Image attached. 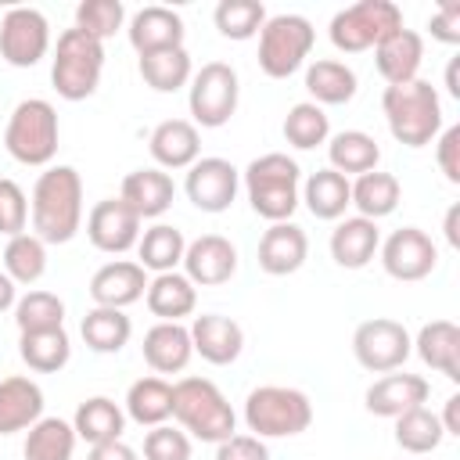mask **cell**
I'll use <instances>...</instances> for the list:
<instances>
[{
    "label": "cell",
    "mask_w": 460,
    "mask_h": 460,
    "mask_svg": "<svg viewBox=\"0 0 460 460\" xmlns=\"http://www.w3.org/2000/svg\"><path fill=\"white\" fill-rule=\"evenodd\" d=\"M32 234L43 244H68L83 226V180L72 165H50L40 172L29 198Z\"/></svg>",
    "instance_id": "6da1fadb"
},
{
    "label": "cell",
    "mask_w": 460,
    "mask_h": 460,
    "mask_svg": "<svg viewBox=\"0 0 460 460\" xmlns=\"http://www.w3.org/2000/svg\"><path fill=\"white\" fill-rule=\"evenodd\" d=\"M381 108H385V122L392 137L406 147H424L442 133V101L428 79L385 86Z\"/></svg>",
    "instance_id": "7a4b0ae2"
},
{
    "label": "cell",
    "mask_w": 460,
    "mask_h": 460,
    "mask_svg": "<svg viewBox=\"0 0 460 460\" xmlns=\"http://www.w3.org/2000/svg\"><path fill=\"white\" fill-rule=\"evenodd\" d=\"M241 176H244L248 201L262 219H270V223L291 219V212L298 208V180H302V169L295 158L270 151V155L252 158Z\"/></svg>",
    "instance_id": "3957f363"
},
{
    "label": "cell",
    "mask_w": 460,
    "mask_h": 460,
    "mask_svg": "<svg viewBox=\"0 0 460 460\" xmlns=\"http://www.w3.org/2000/svg\"><path fill=\"white\" fill-rule=\"evenodd\" d=\"M172 417L201 442H223L234 435V406L208 377H180L172 385Z\"/></svg>",
    "instance_id": "277c9868"
},
{
    "label": "cell",
    "mask_w": 460,
    "mask_h": 460,
    "mask_svg": "<svg viewBox=\"0 0 460 460\" xmlns=\"http://www.w3.org/2000/svg\"><path fill=\"white\" fill-rule=\"evenodd\" d=\"M58 111L43 97H25L14 104L7 129H4V147L14 162L22 165H50L58 155Z\"/></svg>",
    "instance_id": "5b68a950"
},
{
    "label": "cell",
    "mask_w": 460,
    "mask_h": 460,
    "mask_svg": "<svg viewBox=\"0 0 460 460\" xmlns=\"http://www.w3.org/2000/svg\"><path fill=\"white\" fill-rule=\"evenodd\" d=\"M101 72H104V43H97L93 36H86L75 25L65 29L58 36L54 61H50V83H54L58 97L86 101L101 86Z\"/></svg>",
    "instance_id": "8992f818"
},
{
    "label": "cell",
    "mask_w": 460,
    "mask_h": 460,
    "mask_svg": "<svg viewBox=\"0 0 460 460\" xmlns=\"http://www.w3.org/2000/svg\"><path fill=\"white\" fill-rule=\"evenodd\" d=\"M244 424L248 431H255V438L302 435L313 424V402L298 388L262 385V388H252L244 399Z\"/></svg>",
    "instance_id": "52a82bcc"
},
{
    "label": "cell",
    "mask_w": 460,
    "mask_h": 460,
    "mask_svg": "<svg viewBox=\"0 0 460 460\" xmlns=\"http://www.w3.org/2000/svg\"><path fill=\"white\" fill-rule=\"evenodd\" d=\"M316 43V29L302 14H273L259 29V68L270 79H288L302 68Z\"/></svg>",
    "instance_id": "ba28073f"
},
{
    "label": "cell",
    "mask_w": 460,
    "mask_h": 460,
    "mask_svg": "<svg viewBox=\"0 0 460 460\" xmlns=\"http://www.w3.org/2000/svg\"><path fill=\"white\" fill-rule=\"evenodd\" d=\"M402 29V11L392 0H359L352 7H341L331 18V43L341 54H359L377 47L385 36Z\"/></svg>",
    "instance_id": "9c48e42d"
},
{
    "label": "cell",
    "mask_w": 460,
    "mask_h": 460,
    "mask_svg": "<svg viewBox=\"0 0 460 460\" xmlns=\"http://www.w3.org/2000/svg\"><path fill=\"white\" fill-rule=\"evenodd\" d=\"M237 97H241V83L226 61H208L190 75L187 108H190L194 122L205 129L226 126L230 115L237 111Z\"/></svg>",
    "instance_id": "30bf717a"
},
{
    "label": "cell",
    "mask_w": 460,
    "mask_h": 460,
    "mask_svg": "<svg viewBox=\"0 0 460 460\" xmlns=\"http://www.w3.org/2000/svg\"><path fill=\"white\" fill-rule=\"evenodd\" d=\"M352 352H356V359H359L363 370H370V374H392V370H399L410 359L413 338H410V331L399 320L374 316V320H363L356 327Z\"/></svg>",
    "instance_id": "8fae6325"
},
{
    "label": "cell",
    "mask_w": 460,
    "mask_h": 460,
    "mask_svg": "<svg viewBox=\"0 0 460 460\" xmlns=\"http://www.w3.org/2000/svg\"><path fill=\"white\" fill-rule=\"evenodd\" d=\"M50 50V25L36 7H11L0 18V58L11 68H32Z\"/></svg>",
    "instance_id": "7c38bea8"
},
{
    "label": "cell",
    "mask_w": 460,
    "mask_h": 460,
    "mask_svg": "<svg viewBox=\"0 0 460 460\" xmlns=\"http://www.w3.org/2000/svg\"><path fill=\"white\" fill-rule=\"evenodd\" d=\"M435 262H438V248L420 226H399L381 244V266L392 280H402V284L424 280L435 270Z\"/></svg>",
    "instance_id": "4fadbf2b"
},
{
    "label": "cell",
    "mask_w": 460,
    "mask_h": 460,
    "mask_svg": "<svg viewBox=\"0 0 460 460\" xmlns=\"http://www.w3.org/2000/svg\"><path fill=\"white\" fill-rule=\"evenodd\" d=\"M237 187H241V172L226 162V158H198L190 169H187V198L194 208L201 212H226L237 198Z\"/></svg>",
    "instance_id": "5bb4252c"
},
{
    "label": "cell",
    "mask_w": 460,
    "mask_h": 460,
    "mask_svg": "<svg viewBox=\"0 0 460 460\" xmlns=\"http://www.w3.org/2000/svg\"><path fill=\"white\" fill-rule=\"evenodd\" d=\"M86 237L97 252L122 255L140 241V216L122 198H104L86 216Z\"/></svg>",
    "instance_id": "9a60e30c"
},
{
    "label": "cell",
    "mask_w": 460,
    "mask_h": 460,
    "mask_svg": "<svg viewBox=\"0 0 460 460\" xmlns=\"http://www.w3.org/2000/svg\"><path fill=\"white\" fill-rule=\"evenodd\" d=\"M183 270H187L183 277L190 284H201V288L226 284L237 273V248L223 234H201V237H194L187 244Z\"/></svg>",
    "instance_id": "2e32d148"
},
{
    "label": "cell",
    "mask_w": 460,
    "mask_h": 460,
    "mask_svg": "<svg viewBox=\"0 0 460 460\" xmlns=\"http://www.w3.org/2000/svg\"><path fill=\"white\" fill-rule=\"evenodd\" d=\"M187 331H190L194 352H198L205 363H212V367H230V363L241 356V349H244V331H241V323L230 320V316H219V313H201V316H194V323H190Z\"/></svg>",
    "instance_id": "e0dca14e"
},
{
    "label": "cell",
    "mask_w": 460,
    "mask_h": 460,
    "mask_svg": "<svg viewBox=\"0 0 460 460\" xmlns=\"http://www.w3.org/2000/svg\"><path fill=\"white\" fill-rule=\"evenodd\" d=\"M144 291H147V270L140 262H129V259L104 262L90 277V298L97 305H108V309H126V305L140 302Z\"/></svg>",
    "instance_id": "ac0fdd59"
},
{
    "label": "cell",
    "mask_w": 460,
    "mask_h": 460,
    "mask_svg": "<svg viewBox=\"0 0 460 460\" xmlns=\"http://www.w3.org/2000/svg\"><path fill=\"white\" fill-rule=\"evenodd\" d=\"M183 18L172 11V7H140L133 18H129V43L137 54H158V50H172V47H183Z\"/></svg>",
    "instance_id": "d6986e66"
},
{
    "label": "cell",
    "mask_w": 460,
    "mask_h": 460,
    "mask_svg": "<svg viewBox=\"0 0 460 460\" xmlns=\"http://www.w3.org/2000/svg\"><path fill=\"white\" fill-rule=\"evenodd\" d=\"M309 255V237L298 223H273L262 241H259V270L270 277H288L295 270H302Z\"/></svg>",
    "instance_id": "ffe728a7"
},
{
    "label": "cell",
    "mask_w": 460,
    "mask_h": 460,
    "mask_svg": "<svg viewBox=\"0 0 460 460\" xmlns=\"http://www.w3.org/2000/svg\"><path fill=\"white\" fill-rule=\"evenodd\" d=\"M431 385L420 374H385L367 388V410L374 417H402L406 410L424 406Z\"/></svg>",
    "instance_id": "44dd1931"
},
{
    "label": "cell",
    "mask_w": 460,
    "mask_h": 460,
    "mask_svg": "<svg viewBox=\"0 0 460 460\" xmlns=\"http://www.w3.org/2000/svg\"><path fill=\"white\" fill-rule=\"evenodd\" d=\"M424 61V40L420 32L413 29H395L392 36H385L377 47H374V65L381 72V79L388 86H399V83H410L417 79V68Z\"/></svg>",
    "instance_id": "7402d4cb"
},
{
    "label": "cell",
    "mask_w": 460,
    "mask_h": 460,
    "mask_svg": "<svg viewBox=\"0 0 460 460\" xmlns=\"http://www.w3.org/2000/svg\"><path fill=\"white\" fill-rule=\"evenodd\" d=\"M147 151L158 162V169H190L201 155L198 126L187 122V119H165L151 129Z\"/></svg>",
    "instance_id": "603a6c76"
},
{
    "label": "cell",
    "mask_w": 460,
    "mask_h": 460,
    "mask_svg": "<svg viewBox=\"0 0 460 460\" xmlns=\"http://www.w3.org/2000/svg\"><path fill=\"white\" fill-rule=\"evenodd\" d=\"M43 417V388L32 377H4L0 381V435H14L32 428Z\"/></svg>",
    "instance_id": "cb8c5ba5"
},
{
    "label": "cell",
    "mask_w": 460,
    "mask_h": 460,
    "mask_svg": "<svg viewBox=\"0 0 460 460\" xmlns=\"http://www.w3.org/2000/svg\"><path fill=\"white\" fill-rule=\"evenodd\" d=\"M119 198L140 216V219H158L172 198H176V187H172V176L165 169H133L126 180H122V190Z\"/></svg>",
    "instance_id": "d4e9b609"
},
{
    "label": "cell",
    "mask_w": 460,
    "mask_h": 460,
    "mask_svg": "<svg viewBox=\"0 0 460 460\" xmlns=\"http://www.w3.org/2000/svg\"><path fill=\"white\" fill-rule=\"evenodd\" d=\"M381 248V230L374 219H363V216H349L334 226L331 234V259L341 266V270H363Z\"/></svg>",
    "instance_id": "484cf974"
},
{
    "label": "cell",
    "mask_w": 460,
    "mask_h": 460,
    "mask_svg": "<svg viewBox=\"0 0 460 460\" xmlns=\"http://www.w3.org/2000/svg\"><path fill=\"white\" fill-rule=\"evenodd\" d=\"M144 363L155 370V374H180L190 356H194V345H190V331L183 323H165L158 320L147 334H144Z\"/></svg>",
    "instance_id": "4316f807"
},
{
    "label": "cell",
    "mask_w": 460,
    "mask_h": 460,
    "mask_svg": "<svg viewBox=\"0 0 460 460\" xmlns=\"http://www.w3.org/2000/svg\"><path fill=\"white\" fill-rule=\"evenodd\" d=\"M413 349L424 359V367L438 370L449 381H460V327L453 320L424 323L413 338Z\"/></svg>",
    "instance_id": "83f0119b"
},
{
    "label": "cell",
    "mask_w": 460,
    "mask_h": 460,
    "mask_svg": "<svg viewBox=\"0 0 460 460\" xmlns=\"http://www.w3.org/2000/svg\"><path fill=\"white\" fill-rule=\"evenodd\" d=\"M144 302L151 309V316L165 320V323H180L183 316L194 313L198 305V288L183 277V273H158L155 280H147V291H144Z\"/></svg>",
    "instance_id": "f1b7e54d"
},
{
    "label": "cell",
    "mask_w": 460,
    "mask_h": 460,
    "mask_svg": "<svg viewBox=\"0 0 460 460\" xmlns=\"http://www.w3.org/2000/svg\"><path fill=\"white\" fill-rule=\"evenodd\" d=\"M72 428H75V438H83V442H90V446L115 442V438H122V431H126V413L119 410L115 399L93 395V399L79 402V410H75V417H72Z\"/></svg>",
    "instance_id": "f546056e"
},
{
    "label": "cell",
    "mask_w": 460,
    "mask_h": 460,
    "mask_svg": "<svg viewBox=\"0 0 460 460\" xmlns=\"http://www.w3.org/2000/svg\"><path fill=\"white\" fill-rule=\"evenodd\" d=\"M327 158H331V169L334 172H341V176H363V172H374L377 169L381 147L363 129H341V133L331 137Z\"/></svg>",
    "instance_id": "4dcf8cb0"
},
{
    "label": "cell",
    "mask_w": 460,
    "mask_h": 460,
    "mask_svg": "<svg viewBox=\"0 0 460 460\" xmlns=\"http://www.w3.org/2000/svg\"><path fill=\"white\" fill-rule=\"evenodd\" d=\"M298 201H305V208L316 219H341L345 208L352 205V183H349V176H341L334 169H316L305 180Z\"/></svg>",
    "instance_id": "1f68e13d"
},
{
    "label": "cell",
    "mask_w": 460,
    "mask_h": 460,
    "mask_svg": "<svg viewBox=\"0 0 460 460\" xmlns=\"http://www.w3.org/2000/svg\"><path fill=\"white\" fill-rule=\"evenodd\" d=\"M305 90L313 104H349L356 97V72L345 61L334 58H316L305 68Z\"/></svg>",
    "instance_id": "d6a6232c"
},
{
    "label": "cell",
    "mask_w": 460,
    "mask_h": 460,
    "mask_svg": "<svg viewBox=\"0 0 460 460\" xmlns=\"http://www.w3.org/2000/svg\"><path fill=\"white\" fill-rule=\"evenodd\" d=\"M126 417L140 428H158L172 417V385L162 377H140L126 392Z\"/></svg>",
    "instance_id": "836d02e7"
},
{
    "label": "cell",
    "mask_w": 460,
    "mask_h": 460,
    "mask_svg": "<svg viewBox=\"0 0 460 460\" xmlns=\"http://www.w3.org/2000/svg\"><path fill=\"white\" fill-rule=\"evenodd\" d=\"M79 334L86 341V349L101 352V356H111V352H122L129 334H133V323L122 309H108V305H93L83 323H79Z\"/></svg>",
    "instance_id": "e575fe53"
},
{
    "label": "cell",
    "mask_w": 460,
    "mask_h": 460,
    "mask_svg": "<svg viewBox=\"0 0 460 460\" xmlns=\"http://www.w3.org/2000/svg\"><path fill=\"white\" fill-rule=\"evenodd\" d=\"M399 198H402L399 180L392 172H381V169L363 172L352 183V205L359 208L363 219H374V223L385 219V216H392L399 208Z\"/></svg>",
    "instance_id": "d590c367"
},
{
    "label": "cell",
    "mask_w": 460,
    "mask_h": 460,
    "mask_svg": "<svg viewBox=\"0 0 460 460\" xmlns=\"http://www.w3.org/2000/svg\"><path fill=\"white\" fill-rule=\"evenodd\" d=\"M18 356L36 374H58L72 359V341H68L65 327H58V331H32V334L18 338Z\"/></svg>",
    "instance_id": "8d00e7d4"
},
{
    "label": "cell",
    "mask_w": 460,
    "mask_h": 460,
    "mask_svg": "<svg viewBox=\"0 0 460 460\" xmlns=\"http://www.w3.org/2000/svg\"><path fill=\"white\" fill-rule=\"evenodd\" d=\"M183 252H187V241L176 226L169 223H155L140 234L137 241V255H140V266L144 270H155V273H172L180 262H183Z\"/></svg>",
    "instance_id": "74e56055"
},
{
    "label": "cell",
    "mask_w": 460,
    "mask_h": 460,
    "mask_svg": "<svg viewBox=\"0 0 460 460\" xmlns=\"http://www.w3.org/2000/svg\"><path fill=\"white\" fill-rule=\"evenodd\" d=\"M75 453V428L61 417H40L25 435V460H72Z\"/></svg>",
    "instance_id": "f35d334b"
},
{
    "label": "cell",
    "mask_w": 460,
    "mask_h": 460,
    "mask_svg": "<svg viewBox=\"0 0 460 460\" xmlns=\"http://www.w3.org/2000/svg\"><path fill=\"white\" fill-rule=\"evenodd\" d=\"M140 79L155 90V93H176L180 86L190 83V54L183 47L172 50H158V54H140Z\"/></svg>",
    "instance_id": "ab89813d"
},
{
    "label": "cell",
    "mask_w": 460,
    "mask_h": 460,
    "mask_svg": "<svg viewBox=\"0 0 460 460\" xmlns=\"http://www.w3.org/2000/svg\"><path fill=\"white\" fill-rule=\"evenodd\" d=\"M4 273L14 284H36L47 273V244L36 234H14L4 244Z\"/></svg>",
    "instance_id": "60d3db41"
},
{
    "label": "cell",
    "mask_w": 460,
    "mask_h": 460,
    "mask_svg": "<svg viewBox=\"0 0 460 460\" xmlns=\"http://www.w3.org/2000/svg\"><path fill=\"white\" fill-rule=\"evenodd\" d=\"M442 438H446V431L438 424V413H431L428 406H417V410H406L402 417H395V442H399V449H406L413 456L438 449Z\"/></svg>",
    "instance_id": "b9f144b4"
},
{
    "label": "cell",
    "mask_w": 460,
    "mask_h": 460,
    "mask_svg": "<svg viewBox=\"0 0 460 460\" xmlns=\"http://www.w3.org/2000/svg\"><path fill=\"white\" fill-rule=\"evenodd\" d=\"M14 323L22 334L65 327V302L54 291H29L14 302Z\"/></svg>",
    "instance_id": "7bdbcfd3"
},
{
    "label": "cell",
    "mask_w": 460,
    "mask_h": 460,
    "mask_svg": "<svg viewBox=\"0 0 460 460\" xmlns=\"http://www.w3.org/2000/svg\"><path fill=\"white\" fill-rule=\"evenodd\" d=\"M212 22L219 36L241 43V40H252L266 25V7L259 0H219L212 11Z\"/></svg>",
    "instance_id": "ee69618b"
},
{
    "label": "cell",
    "mask_w": 460,
    "mask_h": 460,
    "mask_svg": "<svg viewBox=\"0 0 460 460\" xmlns=\"http://www.w3.org/2000/svg\"><path fill=\"white\" fill-rule=\"evenodd\" d=\"M331 137V122H327V111L313 101H302L295 104L288 115H284V140L298 151H313L316 144H323Z\"/></svg>",
    "instance_id": "f6af8a7d"
},
{
    "label": "cell",
    "mask_w": 460,
    "mask_h": 460,
    "mask_svg": "<svg viewBox=\"0 0 460 460\" xmlns=\"http://www.w3.org/2000/svg\"><path fill=\"white\" fill-rule=\"evenodd\" d=\"M122 22H126V7L119 0H83L75 7V29H83L97 43L111 40L122 29Z\"/></svg>",
    "instance_id": "bcb514c9"
},
{
    "label": "cell",
    "mask_w": 460,
    "mask_h": 460,
    "mask_svg": "<svg viewBox=\"0 0 460 460\" xmlns=\"http://www.w3.org/2000/svg\"><path fill=\"white\" fill-rule=\"evenodd\" d=\"M144 460H190V438L183 428H147L144 435Z\"/></svg>",
    "instance_id": "7dc6e473"
},
{
    "label": "cell",
    "mask_w": 460,
    "mask_h": 460,
    "mask_svg": "<svg viewBox=\"0 0 460 460\" xmlns=\"http://www.w3.org/2000/svg\"><path fill=\"white\" fill-rule=\"evenodd\" d=\"M25 223H29V201H25V190L0 176V234L14 237V234H25Z\"/></svg>",
    "instance_id": "c3c4849f"
},
{
    "label": "cell",
    "mask_w": 460,
    "mask_h": 460,
    "mask_svg": "<svg viewBox=\"0 0 460 460\" xmlns=\"http://www.w3.org/2000/svg\"><path fill=\"white\" fill-rule=\"evenodd\" d=\"M216 460H270V449L255 435H230L216 442Z\"/></svg>",
    "instance_id": "681fc988"
},
{
    "label": "cell",
    "mask_w": 460,
    "mask_h": 460,
    "mask_svg": "<svg viewBox=\"0 0 460 460\" xmlns=\"http://www.w3.org/2000/svg\"><path fill=\"white\" fill-rule=\"evenodd\" d=\"M435 162L449 183H460V126H446L435 144Z\"/></svg>",
    "instance_id": "f907efd6"
},
{
    "label": "cell",
    "mask_w": 460,
    "mask_h": 460,
    "mask_svg": "<svg viewBox=\"0 0 460 460\" xmlns=\"http://www.w3.org/2000/svg\"><path fill=\"white\" fill-rule=\"evenodd\" d=\"M428 29H431V40L446 43V47H456L460 43V4H442L431 18H428Z\"/></svg>",
    "instance_id": "816d5d0a"
},
{
    "label": "cell",
    "mask_w": 460,
    "mask_h": 460,
    "mask_svg": "<svg viewBox=\"0 0 460 460\" xmlns=\"http://www.w3.org/2000/svg\"><path fill=\"white\" fill-rule=\"evenodd\" d=\"M86 460H140L133 446H126L122 438L115 442H101V446H90V456Z\"/></svg>",
    "instance_id": "f5cc1de1"
},
{
    "label": "cell",
    "mask_w": 460,
    "mask_h": 460,
    "mask_svg": "<svg viewBox=\"0 0 460 460\" xmlns=\"http://www.w3.org/2000/svg\"><path fill=\"white\" fill-rule=\"evenodd\" d=\"M438 424H442L446 435H460V395L446 399V413L438 417Z\"/></svg>",
    "instance_id": "db71d44e"
},
{
    "label": "cell",
    "mask_w": 460,
    "mask_h": 460,
    "mask_svg": "<svg viewBox=\"0 0 460 460\" xmlns=\"http://www.w3.org/2000/svg\"><path fill=\"white\" fill-rule=\"evenodd\" d=\"M14 302H18V284L0 270V313H7Z\"/></svg>",
    "instance_id": "11a10c76"
},
{
    "label": "cell",
    "mask_w": 460,
    "mask_h": 460,
    "mask_svg": "<svg viewBox=\"0 0 460 460\" xmlns=\"http://www.w3.org/2000/svg\"><path fill=\"white\" fill-rule=\"evenodd\" d=\"M456 219H460V205H453V208L446 212V241H449L453 248H460V230H456Z\"/></svg>",
    "instance_id": "9f6ffc18"
},
{
    "label": "cell",
    "mask_w": 460,
    "mask_h": 460,
    "mask_svg": "<svg viewBox=\"0 0 460 460\" xmlns=\"http://www.w3.org/2000/svg\"><path fill=\"white\" fill-rule=\"evenodd\" d=\"M456 68H460V58H453V61H449V68H446V90H449L453 97H460V83H456Z\"/></svg>",
    "instance_id": "6f0895ef"
}]
</instances>
